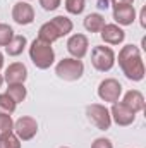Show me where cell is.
I'll return each mask as SVG.
<instances>
[{"mask_svg": "<svg viewBox=\"0 0 146 148\" xmlns=\"http://www.w3.org/2000/svg\"><path fill=\"white\" fill-rule=\"evenodd\" d=\"M113 19L120 26H129L136 21V9L134 5H120L113 7Z\"/></svg>", "mask_w": 146, "mask_h": 148, "instance_id": "cell-13", "label": "cell"}, {"mask_svg": "<svg viewBox=\"0 0 146 148\" xmlns=\"http://www.w3.org/2000/svg\"><path fill=\"white\" fill-rule=\"evenodd\" d=\"M100 36L108 45H120L124 41V38H126V33L117 24H105L102 28V31H100Z\"/></svg>", "mask_w": 146, "mask_h": 148, "instance_id": "cell-12", "label": "cell"}, {"mask_svg": "<svg viewBox=\"0 0 146 148\" xmlns=\"http://www.w3.org/2000/svg\"><path fill=\"white\" fill-rule=\"evenodd\" d=\"M84 28L89 31V33H100L102 28L105 26V17L98 12H93V14H88L84 17Z\"/></svg>", "mask_w": 146, "mask_h": 148, "instance_id": "cell-16", "label": "cell"}, {"mask_svg": "<svg viewBox=\"0 0 146 148\" xmlns=\"http://www.w3.org/2000/svg\"><path fill=\"white\" fill-rule=\"evenodd\" d=\"M91 64L96 71L100 73H107L113 67L115 64V53L110 47H103L98 45L91 50Z\"/></svg>", "mask_w": 146, "mask_h": 148, "instance_id": "cell-4", "label": "cell"}, {"mask_svg": "<svg viewBox=\"0 0 146 148\" xmlns=\"http://www.w3.org/2000/svg\"><path fill=\"white\" fill-rule=\"evenodd\" d=\"M40 5L45 9V10H55L57 7H60V2L62 0H38Z\"/></svg>", "mask_w": 146, "mask_h": 148, "instance_id": "cell-25", "label": "cell"}, {"mask_svg": "<svg viewBox=\"0 0 146 148\" xmlns=\"http://www.w3.org/2000/svg\"><path fill=\"white\" fill-rule=\"evenodd\" d=\"M50 23L53 24V28L57 29V33H59L60 38L65 36V35H69V33L72 31V28H74L72 21H71L69 17H65V16H57V17H53Z\"/></svg>", "mask_w": 146, "mask_h": 148, "instance_id": "cell-17", "label": "cell"}, {"mask_svg": "<svg viewBox=\"0 0 146 148\" xmlns=\"http://www.w3.org/2000/svg\"><path fill=\"white\" fill-rule=\"evenodd\" d=\"M110 117L117 126H131L136 121V114L131 110L129 107H126L122 102H115L112 103L110 109Z\"/></svg>", "mask_w": 146, "mask_h": 148, "instance_id": "cell-8", "label": "cell"}, {"mask_svg": "<svg viewBox=\"0 0 146 148\" xmlns=\"http://www.w3.org/2000/svg\"><path fill=\"white\" fill-rule=\"evenodd\" d=\"M86 115L91 121V124H95L100 131H107L112 126V117H110V110L102 105V103H91L86 107Z\"/></svg>", "mask_w": 146, "mask_h": 148, "instance_id": "cell-5", "label": "cell"}, {"mask_svg": "<svg viewBox=\"0 0 146 148\" xmlns=\"http://www.w3.org/2000/svg\"><path fill=\"white\" fill-rule=\"evenodd\" d=\"M2 67H3V55L0 53V69H2Z\"/></svg>", "mask_w": 146, "mask_h": 148, "instance_id": "cell-30", "label": "cell"}, {"mask_svg": "<svg viewBox=\"0 0 146 148\" xmlns=\"http://www.w3.org/2000/svg\"><path fill=\"white\" fill-rule=\"evenodd\" d=\"M14 131V121L9 114H0V136Z\"/></svg>", "mask_w": 146, "mask_h": 148, "instance_id": "cell-23", "label": "cell"}, {"mask_svg": "<svg viewBox=\"0 0 146 148\" xmlns=\"http://www.w3.org/2000/svg\"><path fill=\"white\" fill-rule=\"evenodd\" d=\"M16 102L7 95V93H2L0 95V114H12V112L16 110Z\"/></svg>", "mask_w": 146, "mask_h": 148, "instance_id": "cell-20", "label": "cell"}, {"mask_svg": "<svg viewBox=\"0 0 146 148\" xmlns=\"http://www.w3.org/2000/svg\"><path fill=\"white\" fill-rule=\"evenodd\" d=\"M120 95H122V84L113 77H107L98 84V97L103 102L115 103V102H119Z\"/></svg>", "mask_w": 146, "mask_h": 148, "instance_id": "cell-7", "label": "cell"}, {"mask_svg": "<svg viewBox=\"0 0 146 148\" xmlns=\"http://www.w3.org/2000/svg\"><path fill=\"white\" fill-rule=\"evenodd\" d=\"M28 79V69L23 62H12L5 73H3V81L7 84H17V83H24Z\"/></svg>", "mask_w": 146, "mask_h": 148, "instance_id": "cell-11", "label": "cell"}, {"mask_svg": "<svg viewBox=\"0 0 146 148\" xmlns=\"http://www.w3.org/2000/svg\"><path fill=\"white\" fill-rule=\"evenodd\" d=\"M14 36V29L9 24H0V47H5Z\"/></svg>", "mask_w": 146, "mask_h": 148, "instance_id": "cell-24", "label": "cell"}, {"mask_svg": "<svg viewBox=\"0 0 146 148\" xmlns=\"http://www.w3.org/2000/svg\"><path fill=\"white\" fill-rule=\"evenodd\" d=\"M122 103H124L126 107H129L134 114L143 112V110H145V105H146L143 93H141V91H138V90H129V91L124 95Z\"/></svg>", "mask_w": 146, "mask_h": 148, "instance_id": "cell-14", "label": "cell"}, {"mask_svg": "<svg viewBox=\"0 0 146 148\" xmlns=\"http://www.w3.org/2000/svg\"><path fill=\"white\" fill-rule=\"evenodd\" d=\"M60 148H69V147H60Z\"/></svg>", "mask_w": 146, "mask_h": 148, "instance_id": "cell-32", "label": "cell"}, {"mask_svg": "<svg viewBox=\"0 0 146 148\" xmlns=\"http://www.w3.org/2000/svg\"><path fill=\"white\" fill-rule=\"evenodd\" d=\"M108 3H110L108 0H98V7H100V9H105V10H107L110 7Z\"/></svg>", "mask_w": 146, "mask_h": 148, "instance_id": "cell-29", "label": "cell"}, {"mask_svg": "<svg viewBox=\"0 0 146 148\" xmlns=\"http://www.w3.org/2000/svg\"><path fill=\"white\" fill-rule=\"evenodd\" d=\"M2 83H3V76L0 74V88H2Z\"/></svg>", "mask_w": 146, "mask_h": 148, "instance_id": "cell-31", "label": "cell"}, {"mask_svg": "<svg viewBox=\"0 0 146 148\" xmlns=\"http://www.w3.org/2000/svg\"><path fill=\"white\" fill-rule=\"evenodd\" d=\"M21 141H29L36 136L38 133V122L36 119L29 115H23L14 122V131H12Z\"/></svg>", "mask_w": 146, "mask_h": 148, "instance_id": "cell-6", "label": "cell"}, {"mask_svg": "<svg viewBox=\"0 0 146 148\" xmlns=\"http://www.w3.org/2000/svg\"><path fill=\"white\" fill-rule=\"evenodd\" d=\"M91 148H113V145H112V141L108 138H96L93 141Z\"/></svg>", "mask_w": 146, "mask_h": 148, "instance_id": "cell-26", "label": "cell"}, {"mask_svg": "<svg viewBox=\"0 0 146 148\" xmlns=\"http://www.w3.org/2000/svg\"><path fill=\"white\" fill-rule=\"evenodd\" d=\"M38 38L43 40V41H46V43H53V41H57L60 36H59L57 29L53 28V24L48 21V23L41 24V28H40V31H38Z\"/></svg>", "mask_w": 146, "mask_h": 148, "instance_id": "cell-18", "label": "cell"}, {"mask_svg": "<svg viewBox=\"0 0 146 148\" xmlns=\"http://www.w3.org/2000/svg\"><path fill=\"white\" fill-rule=\"evenodd\" d=\"M108 2H112L113 7H120V5H132L134 0H108Z\"/></svg>", "mask_w": 146, "mask_h": 148, "instance_id": "cell-27", "label": "cell"}, {"mask_svg": "<svg viewBox=\"0 0 146 148\" xmlns=\"http://www.w3.org/2000/svg\"><path fill=\"white\" fill-rule=\"evenodd\" d=\"M26 45H28L26 36H23V35H14L12 40L5 45V52H7V55H10V57H17V55H21V53L24 52Z\"/></svg>", "mask_w": 146, "mask_h": 148, "instance_id": "cell-15", "label": "cell"}, {"mask_svg": "<svg viewBox=\"0 0 146 148\" xmlns=\"http://www.w3.org/2000/svg\"><path fill=\"white\" fill-rule=\"evenodd\" d=\"M16 103H21V102H24V98H26V95H28V91H26V86H24V83H17V84H9L7 86V91H5Z\"/></svg>", "mask_w": 146, "mask_h": 148, "instance_id": "cell-19", "label": "cell"}, {"mask_svg": "<svg viewBox=\"0 0 146 148\" xmlns=\"http://www.w3.org/2000/svg\"><path fill=\"white\" fill-rule=\"evenodd\" d=\"M119 66L122 73L131 81H141L145 77V62L141 57V50L136 45H126L119 52Z\"/></svg>", "mask_w": 146, "mask_h": 148, "instance_id": "cell-1", "label": "cell"}, {"mask_svg": "<svg viewBox=\"0 0 146 148\" xmlns=\"http://www.w3.org/2000/svg\"><path fill=\"white\" fill-rule=\"evenodd\" d=\"M55 74L64 81H77L84 74V64L79 59H74V57L62 59L55 66Z\"/></svg>", "mask_w": 146, "mask_h": 148, "instance_id": "cell-3", "label": "cell"}, {"mask_svg": "<svg viewBox=\"0 0 146 148\" xmlns=\"http://www.w3.org/2000/svg\"><path fill=\"white\" fill-rule=\"evenodd\" d=\"M12 19L21 24V26H28L35 21V9L31 3L28 2H17L14 3V9H12Z\"/></svg>", "mask_w": 146, "mask_h": 148, "instance_id": "cell-9", "label": "cell"}, {"mask_svg": "<svg viewBox=\"0 0 146 148\" xmlns=\"http://www.w3.org/2000/svg\"><path fill=\"white\" fill-rule=\"evenodd\" d=\"M84 7H86V2L84 0H65V10L69 14L79 16V14H83Z\"/></svg>", "mask_w": 146, "mask_h": 148, "instance_id": "cell-22", "label": "cell"}, {"mask_svg": "<svg viewBox=\"0 0 146 148\" xmlns=\"http://www.w3.org/2000/svg\"><path fill=\"white\" fill-rule=\"evenodd\" d=\"M0 148H21V140L14 133L3 134L0 136Z\"/></svg>", "mask_w": 146, "mask_h": 148, "instance_id": "cell-21", "label": "cell"}, {"mask_svg": "<svg viewBox=\"0 0 146 148\" xmlns=\"http://www.w3.org/2000/svg\"><path fill=\"white\" fill-rule=\"evenodd\" d=\"M88 47H89V41L86 35H81V33H76L67 40V52L72 55L74 59H83L86 53H88Z\"/></svg>", "mask_w": 146, "mask_h": 148, "instance_id": "cell-10", "label": "cell"}, {"mask_svg": "<svg viewBox=\"0 0 146 148\" xmlns=\"http://www.w3.org/2000/svg\"><path fill=\"white\" fill-rule=\"evenodd\" d=\"M139 19H141V26H143V28H146V9L145 7H143V9H141V16H139Z\"/></svg>", "mask_w": 146, "mask_h": 148, "instance_id": "cell-28", "label": "cell"}, {"mask_svg": "<svg viewBox=\"0 0 146 148\" xmlns=\"http://www.w3.org/2000/svg\"><path fill=\"white\" fill-rule=\"evenodd\" d=\"M29 59L38 69H48L55 62V52L52 48V43L36 38L29 47Z\"/></svg>", "mask_w": 146, "mask_h": 148, "instance_id": "cell-2", "label": "cell"}]
</instances>
